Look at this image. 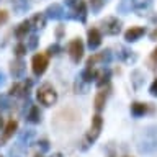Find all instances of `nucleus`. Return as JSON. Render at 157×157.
Masks as SVG:
<instances>
[{
	"label": "nucleus",
	"mask_w": 157,
	"mask_h": 157,
	"mask_svg": "<svg viewBox=\"0 0 157 157\" xmlns=\"http://www.w3.org/2000/svg\"><path fill=\"white\" fill-rule=\"evenodd\" d=\"M137 149L144 154L157 152V126H149L141 132V139L137 142Z\"/></svg>",
	"instance_id": "obj_1"
},
{
	"label": "nucleus",
	"mask_w": 157,
	"mask_h": 157,
	"mask_svg": "<svg viewBox=\"0 0 157 157\" xmlns=\"http://www.w3.org/2000/svg\"><path fill=\"white\" fill-rule=\"evenodd\" d=\"M38 101L44 106H51L57 101V92L51 83H43L38 88Z\"/></svg>",
	"instance_id": "obj_2"
},
{
	"label": "nucleus",
	"mask_w": 157,
	"mask_h": 157,
	"mask_svg": "<svg viewBox=\"0 0 157 157\" xmlns=\"http://www.w3.org/2000/svg\"><path fill=\"white\" fill-rule=\"evenodd\" d=\"M48 64H49L48 54L39 52V54H36V56H33V59H31L33 74H34V75H43L44 71L48 69Z\"/></svg>",
	"instance_id": "obj_3"
},
{
	"label": "nucleus",
	"mask_w": 157,
	"mask_h": 157,
	"mask_svg": "<svg viewBox=\"0 0 157 157\" xmlns=\"http://www.w3.org/2000/svg\"><path fill=\"white\" fill-rule=\"evenodd\" d=\"M101 26H103V31L105 34H111V36H115L121 31V21L115 17H108L101 21Z\"/></svg>",
	"instance_id": "obj_4"
},
{
	"label": "nucleus",
	"mask_w": 157,
	"mask_h": 157,
	"mask_svg": "<svg viewBox=\"0 0 157 157\" xmlns=\"http://www.w3.org/2000/svg\"><path fill=\"white\" fill-rule=\"evenodd\" d=\"M69 56L74 62H78L83 57V43L80 38L72 39L71 44H69Z\"/></svg>",
	"instance_id": "obj_5"
},
{
	"label": "nucleus",
	"mask_w": 157,
	"mask_h": 157,
	"mask_svg": "<svg viewBox=\"0 0 157 157\" xmlns=\"http://www.w3.org/2000/svg\"><path fill=\"white\" fill-rule=\"evenodd\" d=\"M101 126H103V118L101 115H97L92 118V126H90V131H88V134H87V141H97V137L100 136V131H101Z\"/></svg>",
	"instance_id": "obj_6"
},
{
	"label": "nucleus",
	"mask_w": 157,
	"mask_h": 157,
	"mask_svg": "<svg viewBox=\"0 0 157 157\" xmlns=\"http://www.w3.org/2000/svg\"><path fill=\"white\" fill-rule=\"evenodd\" d=\"M110 59H111V51H110V49L101 51V52H95L93 56L88 57L87 67H95L98 62H100V64H106V62H110Z\"/></svg>",
	"instance_id": "obj_7"
},
{
	"label": "nucleus",
	"mask_w": 157,
	"mask_h": 157,
	"mask_svg": "<svg viewBox=\"0 0 157 157\" xmlns=\"http://www.w3.org/2000/svg\"><path fill=\"white\" fill-rule=\"evenodd\" d=\"M25 69H26V66H25V62H23L20 57H18V59H15V61H12V64H10V72H12L13 78L23 77Z\"/></svg>",
	"instance_id": "obj_8"
},
{
	"label": "nucleus",
	"mask_w": 157,
	"mask_h": 157,
	"mask_svg": "<svg viewBox=\"0 0 157 157\" xmlns=\"http://www.w3.org/2000/svg\"><path fill=\"white\" fill-rule=\"evenodd\" d=\"M101 43V33L97 28L88 29V48L90 49H97Z\"/></svg>",
	"instance_id": "obj_9"
},
{
	"label": "nucleus",
	"mask_w": 157,
	"mask_h": 157,
	"mask_svg": "<svg viewBox=\"0 0 157 157\" xmlns=\"http://www.w3.org/2000/svg\"><path fill=\"white\" fill-rule=\"evenodd\" d=\"M144 33H146V28H142V26H132V28H129L124 33V39H126V41H137V39H139Z\"/></svg>",
	"instance_id": "obj_10"
},
{
	"label": "nucleus",
	"mask_w": 157,
	"mask_h": 157,
	"mask_svg": "<svg viewBox=\"0 0 157 157\" xmlns=\"http://www.w3.org/2000/svg\"><path fill=\"white\" fill-rule=\"evenodd\" d=\"M17 128H18V123L15 121V120H10V121L7 123V126H5V131H3V134H2V139H0V144H3L5 141H8L10 137L15 134Z\"/></svg>",
	"instance_id": "obj_11"
},
{
	"label": "nucleus",
	"mask_w": 157,
	"mask_h": 157,
	"mask_svg": "<svg viewBox=\"0 0 157 157\" xmlns=\"http://www.w3.org/2000/svg\"><path fill=\"white\" fill-rule=\"evenodd\" d=\"M98 75H100V72L97 71L95 67H87L85 71L82 72V80L85 82V83H90L92 80H95V78H98Z\"/></svg>",
	"instance_id": "obj_12"
},
{
	"label": "nucleus",
	"mask_w": 157,
	"mask_h": 157,
	"mask_svg": "<svg viewBox=\"0 0 157 157\" xmlns=\"http://www.w3.org/2000/svg\"><path fill=\"white\" fill-rule=\"evenodd\" d=\"M46 13H48V17L49 18H52V20H59V18H62V7L59 3H52V5H49L48 10H46Z\"/></svg>",
	"instance_id": "obj_13"
},
{
	"label": "nucleus",
	"mask_w": 157,
	"mask_h": 157,
	"mask_svg": "<svg viewBox=\"0 0 157 157\" xmlns=\"http://www.w3.org/2000/svg\"><path fill=\"white\" fill-rule=\"evenodd\" d=\"M106 98H108V92H106V90H101V92L97 93L95 101H93V105H95V110H97V111H101L103 108H105Z\"/></svg>",
	"instance_id": "obj_14"
},
{
	"label": "nucleus",
	"mask_w": 157,
	"mask_h": 157,
	"mask_svg": "<svg viewBox=\"0 0 157 157\" xmlns=\"http://www.w3.org/2000/svg\"><path fill=\"white\" fill-rule=\"evenodd\" d=\"M29 28H31V23L28 21H23V23H20L18 25V28L15 29V36H17L18 39H23V38H26V34L29 31Z\"/></svg>",
	"instance_id": "obj_15"
},
{
	"label": "nucleus",
	"mask_w": 157,
	"mask_h": 157,
	"mask_svg": "<svg viewBox=\"0 0 157 157\" xmlns=\"http://www.w3.org/2000/svg\"><path fill=\"white\" fill-rule=\"evenodd\" d=\"M131 113L134 116H142L147 113V105L146 103H141V101H134L131 105Z\"/></svg>",
	"instance_id": "obj_16"
},
{
	"label": "nucleus",
	"mask_w": 157,
	"mask_h": 157,
	"mask_svg": "<svg viewBox=\"0 0 157 157\" xmlns=\"http://www.w3.org/2000/svg\"><path fill=\"white\" fill-rule=\"evenodd\" d=\"M29 23H31L33 28H44L46 26V15L44 13H36L31 20H29Z\"/></svg>",
	"instance_id": "obj_17"
},
{
	"label": "nucleus",
	"mask_w": 157,
	"mask_h": 157,
	"mask_svg": "<svg viewBox=\"0 0 157 157\" xmlns=\"http://www.w3.org/2000/svg\"><path fill=\"white\" fill-rule=\"evenodd\" d=\"M75 13H77V18H80V21H85L87 20V3L83 2V0H78L77 2Z\"/></svg>",
	"instance_id": "obj_18"
},
{
	"label": "nucleus",
	"mask_w": 157,
	"mask_h": 157,
	"mask_svg": "<svg viewBox=\"0 0 157 157\" xmlns=\"http://www.w3.org/2000/svg\"><path fill=\"white\" fill-rule=\"evenodd\" d=\"M28 121H31V123H39V121H41V111H39V108L36 105H33L31 108H29Z\"/></svg>",
	"instance_id": "obj_19"
},
{
	"label": "nucleus",
	"mask_w": 157,
	"mask_h": 157,
	"mask_svg": "<svg viewBox=\"0 0 157 157\" xmlns=\"http://www.w3.org/2000/svg\"><path fill=\"white\" fill-rule=\"evenodd\" d=\"M121 52H118V57L123 59V61H126V62H129V61H136V54H131L132 51H129V49H126V48H118Z\"/></svg>",
	"instance_id": "obj_20"
},
{
	"label": "nucleus",
	"mask_w": 157,
	"mask_h": 157,
	"mask_svg": "<svg viewBox=\"0 0 157 157\" xmlns=\"http://www.w3.org/2000/svg\"><path fill=\"white\" fill-rule=\"evenodd\" d=\"M134 3H136V0H121L120 5H118V12H121V13L129 12V10L134 7Z\"/></svg>",
	"instance_id": "obj_21"
},
{
	"label": "nucleus",
	"mask_w": 157,
	"mask_h": 157,
	"mask_svg": "<svg viewBox=\"0 0 157 157\" xmlns=\"http://www.w3.org/2000/svg\"><path fill=\"white\" fill-rule=\"evenodd\" d=\"M26 49H28V48L25 46L23 43H18L17 46H15L13 51H15V54H17V57H21V56H25V54H26Z\"/></svg>",
	"instance_id": "obj_22"
},
{
	"label": "nucleus",
	"mask_w": 157,
	"mask_h": 157,
	"mask_svg": "<svg viewBox=\"0 0 157 157\" xmlns=\"http://www.w3.org/2000/svg\"><path fill=\"white\" fill-rule=\"evenodd\" d=\"M131 77H132V82H134V87L139 88L141 82H142V74H141L139 71H134V72L131 74Z\"/></svg>",
	"instance_id": "obj_23"
},
{
	"label": "nucleus",
	"mask_w": 157,
	"mask_h": 157,
	"mask_svg": "<svg viewBox=\"0 0 157 157\" xmlns=\"http://www.w3.org/2000/svg\"><path fill=\"white\" fill-rule=\"evenodd\" d=\"M98 78H100V80L97 82V85L98 87H103L105 85V83H108V80H110V72H105V74H100V75H98Z\"/></svg>",
	"instance_id": "obj_24"
},
{
	"label": "nucleus",
	"mask_w": 157,
	"mask_h": 157,
	"mask_svg": "<svg viewBox=\"0 0 157 157\" xmlns=\"http://www.w3.org/2000/svg\"><path fill=\"white\" fill-rule=\"evenodd\" d=\"M38 36L36 34H33V36H29V39H28V44H26V48L28 49H36V46H38Z\"/></svg>",
	"instance_id": "obj_25"
},
{
	"label": "nucleus",
	"mask_w": 157,
	"mask_h": 157,
	"mask_svg": "<svg viewBox=\"0 0 157 157\" xmlns=\"http://www.w3.org/2000/svg\"><path fill=\"white\" fill-rule=\"evenodd\" d=\"M103 3H105V0H90V7L93 12H98L103 7Z\"/></svg>",
	"instance_id": "obj_26"
},
{
	"label": "nucleus",
	"mask_w": 157,
	"mask_h": 157,
	"mask_svg": "<svg viewBox=\"0 0 157 157\" xmlns=\"http://www.w3.org/2000/svg\"><path fill=\"white\" fill-rule=\"evenodd\" d=\"M7 21H8V12L7 10H0V26Z\"/></svg>",
	"instance_id": "obj_27"
},
{
	"label": "nucleus",
	"mask_w": 157,
	"mask_h": 157,
	"mask_svg": "<svg viewBox=\"0 0 157 157\" xmlns=\"http://www.w3.org/2000/svg\"><path fill=\"white\" fill-rule=\"evenodd\" d=\"M149 3H151V0H136L134 7L136 8H142V7H147Z\"/></svg>",
	"instance_id": "obj_28"
},
{
	"label": "nucleus",
	"mask_w": 157,
	"mask_h": 157,
	"mask_svg": "<svg viewBox=\"0 0 157 157\" xmlns=\"http://www.w3.org/2000/svg\"><path fill=\"white\" fill-rule=\"evenodd\" d=\"M59 51H61L59 44H52V46H49V48H48V52H49V54H57Z\"/></svg>",
	"instance_id": "obj_29"
},
{
	"label": "nucleus",
	"mask_w": 157,
	"mask_h": 157,
	"mask_svg": "<svg viewBox=\"0 0 157 157\" xmlns=\"http://www.w3.org/2000/svg\"><path fill=\"white\" fill-rule=\"evenodd\" d=\"M149 92H151V95L157 97V78H155V80L151 83V88H149Z\"/></svg>",
	"instance_id": "obj_30"
},
{
	"label": "nucleus",
	"mask_w": 157,
	"mask_h": 157,
	"mask_svg": "<svg viewBox=\"0 0 157 157\" xmlns=\"http://www.w3.org/2000/svg\"><path fill=\"white\" fill-rule=\"evenodd\" d=\"M0 108H8V100L5 95H0Z\"/></svg>",
	"instance_id": "obj_31"
},
{
	"label": "nucleus",
	"mask_w": 157,
	"mask_h": 157,
	"mask_svg": "<svg viewBox=\"0 0 157 157\" xmlns=\"http://www.w3.org/2000/svg\"><path fill=\"white\" fill-rule=\"evenodd\" d=\"M38 146H41V149H43V151H48V149H49V142H48L46 139L39 141V142H38Z\"/></svg>",
	"instance_id": "obj_32"
},
{
	"label": "nucleus",
	"mask_w": 157,
	"mask_h": 157,
	"mask_svg": "<svg viewBox=\"0 0 157 157\" xmlns=\"http://www.w3.org/2000/svg\"><path fill=\"white\" fill-rule=\"evenodd\" d=\"M77 2H78V0H66V3L69 5V7H75Z\"/></svg>",
	"instance_id": "obj_33"
},
{
	"label": "nucleus",
	"mask_w": 157,
	"mask_h": 157,
	"mask_svg": "<svg viewBox=\"0 0 157 157\" xmlns=\"http://www.w3.org/2000/svg\"><path fill=\"white\" fill-rule=\"evenodd\" d=\"M3 83H5V74H3L2 71H0V87H2Z\"/></svg>",
	"instance_id": "obj_34"
},
{
	"label": "nucleus",
	"mask_w": 157,
	"mask_h": 157,
	"mask_svg": "<svg viewBox=\"0 0 157 157\" xmlns=\"http://www.w3.org/2000/svg\"><path fill=\"white\" fill-rule=\"evenodd\" d=\"M62 33H64V28H62V26H59V28H57V31H56L57 38H61V36H62Z\"/></svg>",
	"instance_id": "obj_35"
},
{
	"label": "nucleus",
	"mask_w": 157,
	"mask_h": 157,
	"mask_svg": "<svg viewBox=\"0 0 157 157\" xmlns=\"http://www.w3.org/2000/svg\"><path fill=\"white\" fill-rule=\"evenodd\" d=\"M151 39H157V29H154V31L151 33Z\"/></svg>",
	"instance_id": "obj_36"
},
{
	"label": "nucleus",
	"mask_w": 157,
	"mask_h": 157,
	"mask_svg": "<svg viewBox=\"0 0 157 157\" xmlns=\"http://www.w3.org/2000/svg\"><path fill=\"white\" fill-rule=\"evenodd\" d=\"M152 59H154V61H157V49H155L154 52H152Z\"/></svg>",
	"instance_id": "obj_37"
},
{
	"label": "nucleus",
	"mask_w": 157,
	"mask_h": 157,
	"mask_svg": "<svg viewBox=\"0 0 157 157\" xmlns=\"http://www.w3.org/2000/svg\"><path fill=\"white\" fill-rule=\"evenodd\" d=\"M3 128V118H2V115H0V129Z\"/></svg>",
	"instance_id": "obj_38"
},
{
	"label": "nucleus",
	"mask_w": 157,
	"mask_h": 157,
	"mask_svg": "<svg viewBox=\"0 0 157 157\" xmlns=\"http://www.w3.org/2000/svg\"><path fill=\"white\" fill-rule=\"evenodd\" d=\"M52 157H64L62 154H59V152H57V154H52Z\"/></svg>",
	"instance_id": "obj_39"
},
{
	"label": "nucleus",
	"mask_w": 157,
	"mask_h": 157,
	"mask_svg": "<svg viewBox=\"0 0 157 157\" xmlns=\"http://www.w3.org/2000/svg\"><path fill=\"white\" fill-rule=\"evenodd\" d=\"M34 157H43V155H41V154H36V155H34Z\"/></svg>",
	"instance_id": "obj_40"
},
{
	"label": "nucleus",
	"mask_w": 157,
	"mask_h": 157,
	"mask_svg": "<svg viewBox=\"0 0 157 157\" xmlns=\"http://www.w3.org/2000/svg\"><path fill=\"white\" fill-rule=\"evenodd\" d=\"M124 157H129V155H124Z\"/></svg>",
	"instance_id": "obj_41"
},
{
	"label": "nucleus",
	"mask_w": 157,
	"mask_h": 157,
	"mask_svg": "<svg viewBox=\"0 0 157 157\" xmlns=\"http://www.w3.org/2000/svg\"><path fill=\"white\" fill-rule=\"evenodd\" d=\"M0 157H3V155H0Z\"/></svg>",
	"instance_id": "obj_42"
}]
</instances>
